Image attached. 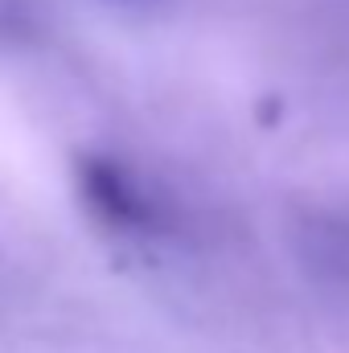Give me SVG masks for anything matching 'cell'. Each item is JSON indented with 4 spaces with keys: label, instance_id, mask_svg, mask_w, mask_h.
<instances>
[{
    "label": "cell",
    "instance_id": "obj_2",
    "mask_svg": "<svg viewBox=\"0 0 349 353\" xmlns=\"http://www.w3.org/2000/svg\"><path fill=\"white\" fill-rule=\"evenodd\" d=\"M292 247L312 279L349 292V214L341 210L300 214L292 226Z\"/></svg>",
    "mask_w": 349,
    "mask_h": 353
},
{
    "label": "cell",
    "instance_id": "obj_4",
    "mask_svg": "<svg viewBox=\"0 0 349 353\" xmlns=\"http://www.w3.org/2000/svg\"><path fill=\"white\" fill-rule=\"evenodd\" d=\"M107 4H115V8H161V4H169V0H107Z\"/></svg>",
    "mask_w": 349,
    "mask_h": 353
},
{
    "label": "cell",
    "instance_id": "obj_1",
    "mask_svg": "<svg viewBox=\"0 0 349 353\" xmlns=\"http://www.w3.org/2000/svg\"><path fill=\"white\" fill-rule=\"evenodd\" d=\"M79 193L90 214L115 234L144 239V234H165L169 226V210L148 189V181L111 157H87L79 165Z\"/></svg>",
    "mask_w": 349,
    "mask_h": 353
},
{
    "label": "cell",
    "instance_id": "obj_3",
    "mask_svg": "<svg viewBox=\"0 0 349 353\" xmlns=\"http://www.w3.org/2000/svg\"><path fill=\"white\" fill-rule=\"evenodd\" d=\"M46 29L37 0H0V46H29Z\"/></svg>",
    "mask_w": 349,
    "mask_h": 353
}]
</instances>
